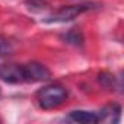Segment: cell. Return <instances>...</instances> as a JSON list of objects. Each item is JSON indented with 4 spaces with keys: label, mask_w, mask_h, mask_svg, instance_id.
<instances>
[{
    "label": "cell",
    "mask_w": 124,
    "mask_h": 124,
    "mask_svg": "<svg viewBox=\"0 0 124 124\" xmlns=\"http://www.w3.org/2000/svg\"><path fill=\"white\" fill-rule=\"evenodd\" d=\"M67 98V91L60 85H48L37 93L38 105L42 109H53L63 104Z\"/></svg>",
    "instance_id": "obj_1"
},
{
    "label": "cell",
    "mask_w": 124,
    "mask_h": 124,
    "mask_svg": "<svg viewBox=\"0 0 124 124\" xmlns=\"http://www.w3.org/2000/svg\"><path fill=\"white\" fill-rule=\"evenodd\" d=\"M51 78V73L50 70L41 64V63H28V64H23V82H42V80H47Z\"/></svg>",
    "instance_id": "obj_2"
},
{
    "label": "cell",
    "mask_w": 124,
    "mask_h": 124,
    "mask_svg": "<svg viewBox=\"0 0 124 124\" xmlns=\"http://www.w3.org/2000/svg\"><path fill=\"white\" fill-rule=\"evenodd\" d=\"M88 8L83 5H73V6H64L58 12H55L53 16L48 18V22H69L78 18L80 13H83Z\"/></svg>",
    "instance_id": "obj_3"
},
{
    "label": "cell",
    "mask_w": 124,
    "mask_h": 124,
    "mask_svg": "<svg viewBox=\"0 0 124 124\" xmlns=\"http://www.w3.org/2000/svg\"><path fill=\"white\" fill-rule=\"evenodd\" d=\"M0 79L8 83H22L23 82V66L21 64H2L0 66Z\"/></svg>",
    "instance_id": "obj_4"
},
{
    "label": "cell",
    "mask_w": 124,
    "mask_h": 124,
    "mask_svg": "<svg viewBox=\"0 0 124 124\" xmlns=\"http://www.w3.org/2000/svg\"><path fill=\"white\" fill-rule=\"evenodd\" d=\"M69 117L76 121V123H83V124H93L101 121V115L98 112H92V111H72L69 114Z\"/></svg>",
    "instance_id": "obj_5"
},
{
    "label": "cell",
    "mask_w": 124,
    "mask_h": 124,
    "mask_svg": "<svg viewBox=\"0 0 124 124\" xmlns=\"http://www.w3.org/2000/svg\"><path fill=\"white\" fill-rule=\"evenodd\" d=\"M12 51H13L12 42L8 38L0 35V57H8V55L12 54Z\"/></svg>",
    "instance_id": "obj_6"
},
{
    "label": "cell",
    "mask_w": 124,
    "mask_h": 124,
    "mask_svg": "<svg viewBox=\"0 0 124 124\" xmlns=\"http://www.w3.org/2000/svg\"><path fill=\"white\" fill-rule=\"evenodd\" d=\"M64 39L67 42L73 44V45H82V42H83L82 34L79 31H76V29H72L70 32H67V35H64Z\"/></svg>",
    "instance_id": "obj_7"
},
{
    "label": "cell",
    "mask_w": 124,
    "mask_h": 124,
    "mask_svg": "<svg viewBox=\"0 0 124 124\" xmlns=\"http://www.w3.org/2000/svg\"><path fill=\"white\" fill-rule=\"evenodd\" d=\"M26 5L32 10H41V9H45V6H47V3L41 2V0H31V2H26Z\"/></svg>",
    "instance_id": "obj_8"
}]
</instances>
